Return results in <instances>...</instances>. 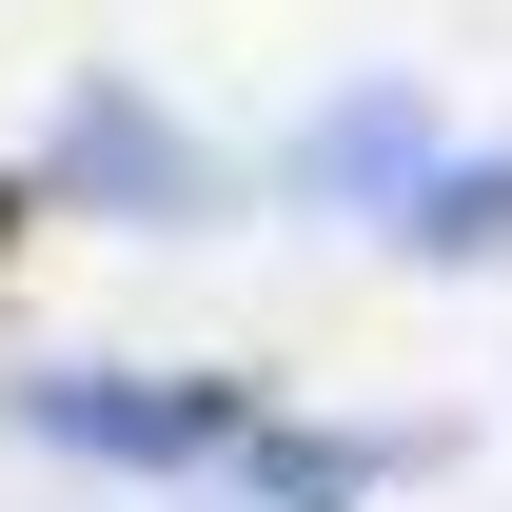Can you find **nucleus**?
<instances>
[{
  "label": "nucleus",
  "mask_w": 512,
  "mask_h": 512,
  "mask_svg": "<svg viewBox=\"0 0 512 512\" xmlns=\"http://www.w3.org/2000/svg\"><path fill=\"white\" fill-rule=\"evenodd\" d=\"M375 237H394V256H434V276H493V256H512V138H473V158H434V178L394 197Z\"/></svg>",
  "instance_id": "20e7f679"
},
{
  "label": "nucleus",
  "mask_w": 512,
  "mask_h": 512,
  "mask_svg": "<svg viewBox=\"0 0 512 512\" xmlns=\"http://www.w3.org/2000/svg\"><path fill=\"white\" fill-rule=\"evenodd\" d=\"M375 473H394L375 434H276V414H256V453H237V493H276V512H355Z\"/></svg>",
  "instance_id": "39448f33"
},
{
  "label": "nucleus",
  "mask_w": 512,
  "mask_h": 512,
  "mask_svg": "<svg viewBox=\"0 0 512 512\" xmlns=\"http://www.w3.org/2000/svg\"><path fill=\"white\" fill-rule=\"evenodd\" d=\"M434 158H453V138H434V99H414V79H355V99H316V138H296V197H335V217H394Z\"/></svg>",
  "instance_id": "7ed1b4c3"
},
{
  "label": "nucleus",
  "mask_w": 512,
  "mask_h": 512,
  "mask_svg": "<svg viewBox=\"0 0 512 512\" xmlns=\"http://www.w3.org/2000/svg\"><path fill=\"white\" fill-rule=\"evenodd\" d=\"M20 434L119 453V473H237L256 453V375H20Z\"/></svg>",
  "instance_id": "f257e3e1"
},
{
  "label": "nucleus",
  "mask_w": 512,
  "mask_h": 512,
  "mask_svg": "<svg viewBox=\"0 0 512 512\" xmlns=\"http://www.w3.org/2000/svg\"><path fill=\"white\" fill-rule=\"evenodd\" d=\"M0 237H20V178H0Z\"/></svg>",
  "instance_id": "423d86ee"
},
{
  "label": "nucleus",
  "mask_w": 512,
  "mask_h": 512,
  "mask_svg": "<svg viewBox=\"0 0 512 512\" xmlns=\"http://www.w3.org/2000/svg\"><path fill=\"white\" fill-rule=\"evenodd\" d=\"M60 197L138 217V237H197V217H217V158H197L138 79H79V99H60Z\"/></svg>",
  "instance_id": "f03ea898"
}]
</instances>
